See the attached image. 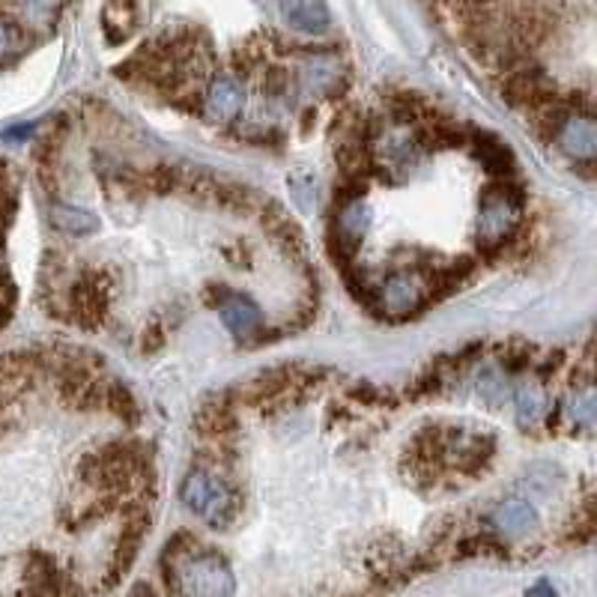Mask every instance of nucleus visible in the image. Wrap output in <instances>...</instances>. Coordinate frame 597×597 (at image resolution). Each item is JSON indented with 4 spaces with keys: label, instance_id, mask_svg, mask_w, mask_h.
I'll return each instance as SVG.
<instances>
[{
    "label": "nucleus",
    "instance_id": "1",
    "mask_svg": "<svg viewBox=\"0 0 597 597\" xmlns=\"http://www.w3.org/2000/svg\"><path fill=\"white\" fill-rule=\"evenodd\" d=\"M165 583L174 595L186 597H234L237 591V579H234V571L225 556H218L213 550H200V546L192 556L183 558L174 571H167Z\"/></svg>",
    "mask_w": 597,
    "mask_h": 597
},
{
    "label": "nucleus",
    "instance_id": "2",
    "mask_svg": "<svg viewBox=\"0 0 597 597\" xmlns=\"http://www.w3.org/2000/svg\"><path fill=\"white\" fill-rule=\"evenodd\" d=\"M180 499H183V504L192 508L204 523L213 525V529H227V525L237 520L239 508H242L237 490L225 485L216 473H209L204 466L186 475Z\"/></svg>",
    "mask_w": 597,
    "mask_h": 597
},
{
    "label": "nucleus",
    "instance_id": "3",
    "mask_svg": "<svg viewBox=\"0 0 597 597\" xmlns=\"http://www.w3.org/2000/svg\"><path fill=\"white\" fill-rule=\"evenodd\" d=\"M520 225V197L508 195V188H487L485 206L478 216V246L485 251L502 248Z\"/></svg>",
    "mask_w": 597,
    "mask_h": 597
},
{
    "label": "nucleus",
    "instance_id": "4",
    "mask_svg": "<svg viewBox=\"0 0 597 597\" xmlns=\"http://www.w3.org/2000/svg\"><path fill=\"white\" fill-rule=\"evenodd\" d=\"M69 305H73L75 319L82 326H90V329L99 326L105 314H108V305H111V275L99 272V269L84 272L82 279L73 284Z\"/></svg>",
    "mask_w": 597,
    "mask_h": 597
},
{
    "label": "nucleus",
    "instance_id": "5",
    "mask_svg": "<svg viewBox=\"0 0 597 597\" xmlns=\"http://www.w3.org/2000/svg\"><path fill=\"white\" fill-rule=\"evenodd\" d=\"M431 287L424 284L422 272H394L380 290L382 311L389 317H410L427 302Z\"/></svg>",
    "mask_w": 597,
    "mask_h": 597
},
{
    "label": "nucleus",
    "instance_id": "6",
    "mask_svg": "<svg viewBox=\"0 0 597 597\" xmlns=\"http://www.w3.org/2000/svg\"><path fill=\"white\" fill-rule=\"evenodd\" d=\"M242 105H246V90H242V84H239L237 78H230V75H218V78H213L209 87H206L204 113L209 123H234L239 113H242Z\"/></svg>",
    "mask_w": 597,
    "mask_h": 597
},
{
    "label": "nucleus",
    "instance_id": "7",
    "mask_svg": "<svg viewBox=\"0 0 597 597\" xmlns=\"http://www.w3.org/2000/svg\"><path fill=\"white\" fill-rule=\"evenodd\" d=\"M216 308L221 311L227 329L234 332L239 340H251L260 332V323H263L260 308L251 302V298L242 296V293H234V290L221 287L218 290Z\"/></svg>",
    "mask_w": 597,
    "mask_h": 597
},
{
    "label": "nucleus",
    "instance_id": "8",
    "mask_svg": "<svg viewBox=\"0 0 597 597\" xmlns=\"http://www.w3.org/2000/svg\"><path fill=\"white\" fill-rule=\"evenodd\" d=\"M553 141H556L567 155H574V159H591L597 146L591 113L567 111L565 117H562V123L556 126V132H553Z\"/></svg>",
    "mask_w": 597,
    "mask_h": 597
},
{
    "label": "nucleus",
    "instance_id": "9",
    "mask_svg": "<svg viewBox=\"0 0 597 597\" xmlns=\"http://www.w3.org/2000/svg\"><path fill=\"white\" fill-rule=\"evenodd\" d=\"M281 15L293 31L323 33L329 28L326 0H281Z\"/></svg>",
    "mask_w": 597,
    "mask_h": 597
},
{
    "label": "nucleus",
    "instance_id": "10",
    "mask_svg": "<svg viewBox=\"0 0 597 597\" xmlns=\"http://www.w3.org/2000/svg\"><path fill=\"white\" fill-rule=\"evenodd\" d=\"M302 87L311 96H332L340 87V63L332 54H317L302 73Z\"/></svg>",
    "mask_w": 597,
    "mask_h": 597
},
{
    "label": "nucleus",
    "instance_id": "11",
    "mask_svg": "<svg viewBox=\"0 0 597 597\" xmlns=\"http://www.w3.org/2000/svg\"><path fill=\"white\" fill-rule=\"evenodd\" d=\"M493 523L499 525V532H514V535H523L529 529H535L538 525V514L535 508L523 499H508L496 508Z\"/></svg>",
    "mask_w": 597,
    "mask_h": 597
},
{
    "label": "nucleus",
    "instance_id": "12",
    "mask_svg": "<svg viewBox=\"0 0 597 597\" xmlns=\"http://www.w3.org/2000/svg\"><path fill=\"white\" fill-rule=\"evenodd\" d=\"M61 10L63 0H15V12H19L21 24H28L33 31L52 28Z\"/></svg>",
    "mask_w": 597,
    "mask_h": 597
},
{
    "label": "nucleus",
    "instance_id": "13",
    "mask_svg": "<svg viewBox=\"0 0 597 597\" xmlns=\"http://www.w3.org/2000/svg\"><path fill=\"white\" fill-rule=\"evenodd\" d=\"M234 427H237V419H234V410L225 401H218L216 406H204L197 412V431L204 433L206 439H221Z\"/></svg>",
    "mask_w": 597,
    "mask_h": 597
},
{
    "label": "nucleus",
    "instance_id": "14",
    "mask_svg": "<svg viewBox=\"0 0 597 597\" xmlns=\"http://www.w3.org/2000/svg\"><path fill=\"white\" fill-rule=\"evenodd\" d=\"M475 155H478V162H481L493 176H502L504 171H511V165H514L508 144L496 141L493 134H481V138H478V150H475Z\"/></svg>",
    "mask_w": 597,
    "mask_h": 597
},
{
    "label": "nucleus",
    "instance_id": "15",
    "mask_svg": "<svg viewBox=\"0 0 597 597\" xmlns=\"http://www.w3.org/2000/svg\"><path fill=\"white\" fill-rule=\"evenodd\" d=\"M54 225L66 230V234H75V237H82V234H94L96 230V218L87 213V209H75V206H63L54 204Z\"/></svg>",
    "mask_w": 597,
    "mask_h": 597
},
{
    "label": "nucleus",
    "instance_id": "16",
    "mask_svg": "<svg viewBox=\"0 0 597 597\" xmlns=\"http://www.w3.org/2000/svg\"><path fill=\"white\" fill-rule=\"evenodd\" d=\"M457 553H460V558H475V556L502 558V556H508V546H504L502 541H496L493 535H475V538L460 541Z\"/></svg>",
    "mask_w": 597,
    "mask_h": 597
},
{
    "label": "nucleus",
    "instance_id": "17",
    "mask_svg": "<svg viewBox=\"0 0 597 597\" xmlns=\"http://www.w3.org/2000/svg\"><path fill=\"white\" fill-rule=\"evenodd\" d=\"M102 403L113 415H120V419H129V422L138 419V403H134V398L123 386H108V389H102Z\"/></svg>",
    "mask_w": 597,
    "mask_h": 597
},
{
    "label": "nucleus",
    "instance_id": "18",
    "mask_svg": "<svg viewBox=\"0 0 597 597\" xmlns=\"http://www.w3.org/2000/svg\"><path fill=\"white\" fill-rule=\"evenodd\" d=\"M517 410H520V422L535 424L544 415V394L535 386H523L517 392Z\"/></svg>",
    "mask_w": 597,
    "mask_h": 597
},
{
    "label": "nucleus",
    "instance_id": "19",
    "mask_svg": "<svg viewBox=\"0 0 597 597\" xmlns=\"http://www.w3.org/2000/svg\"><path fill=\"white\" fill-rule=\"evenodd\" d=\"M15 45H19V33H15V28H12L10 21L0 15V57L10 54Z\"/></svg>",
    "mask_w": 597,
    "mask_h": 597
},
{
    "label": "nucleus",
    "instance_id": "20",
    "mask_svg": "<svg viewBox=\"0 0 597 597\" xmlns=\"http://www.w3.org/2000/svg\"><path fill=\"white\" fill-rule=\"evenodd\" d=\"M126 597H159V595H155V588L150 586V583H138Z\"/></svg>",
    "mask_w": 597,
    "mask_h": 597
},
{
    "label": "nucleus",
    "instance_id": "21",
    "mask_svg": "<svg viewBox=\"0 0 597 597\" xmlns=\"http://www.w3.org/2000/svg\"><path fill=\"white\" fill-rule=\"evenodd\" d=\"M529 597H556V591H553L550 583H538V586L529 591Z\"/></svg>",
    "mask_w": 597,
    "mask_h": 597
}]
</instances>
